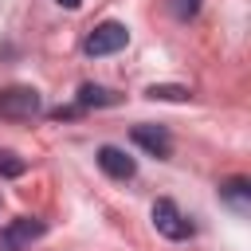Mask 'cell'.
Segmentation results:
<instances>
[{
  "label": "cell",
  "mask_w": 251,
  "mask_h": 251,
  "mask_svg": "<svg viewBox=\"0 0 251 251\" xmlns=\"http://www.w3.org/2000/svg\"><path fill=\"white\" fill-rule=\"evenodd\" d=\"M39 110H43V102H39L35 86H4L0 90V118H8V122H31Z\"/></svg>",
  "instance_id": "6da1fadb"
},
{
  "label": "cell",
  "mask_w": 251,
  "mask_h": 251,
  "mask_svg": "<svg viewBox=\"0 0 251 251\" xmlns=\"http://www.w3.org/2000/svg\"><path fill=\"white\" fill-rule=\"evenodd\" d=\"M126 39H129V31H126V24H118V20H106V24H98L90 35H86V55L90 59H98V55H114V51H122L126 47Z\"/></svg>",
  "instance_id": "7a4b0ae2"
},
{
  "label": "cell",
  "mask_w": 251,
  "mask_h": 251,
  "mask_svg": "<svg viewBox=\"0 0 251 251\" xmlns=\"http://www.w3.org/2000/svg\"><path fill=\"white\" fill-rule=\"evenodd\" d=\"M153 227H157L165 239H173V243H180V239H188V235H192L188 216H184L173 200H157V204H153Z\"/></svg>",
  "instance_id": "3957f363"
},
{
  "label": "cell",
  "mask_w": 251,
  "mask_h": 251,
  "mask_svg": "<svg viewBox=\"0 0 251 251\" xmlns=\"http://www.w3.org/2000/svg\"><path fill=\"white\" fill-rule=\"evenodd\" d=\"M39 235H43V220L20 216V220H12L8 227H0V251H27Z\"/></svg>",
  "instance_id": "277c9868"
},
{
  "label": "cell",
  "mask_w": 251,
  "mask_h": 251,
  "mask_svg": "<svg viewBox=\"0 0 251 251\" xmlns=\"http://www.w3.org/2000/svg\"><path fill=\"white\" fill-rule=\"evenodd\" d=\"M98 169H102L106 176H114V180H129V176L137 173L133 157H129L126 149H118V145H102V149H98Z\"/></svg>",
  "instance_id": "5b68a950"
},
{
  "label": "cell",
  "mask_w": 251,
  "mask_h": 251,
  "mask_svg": "<svg viewBox=\"0 0 251 251\" xmlns=\"http://www.w3.org/2000/svg\"><path fill=\"white\" fill-rule=\"evenodd\" d=\"M133 141H137L145 153H153V157H169V153H173V137H169L161 126H133Z\"/></svg>",
  "instance_id": "8992f818"
},
{
  "label": "cell",
  "mask_w": 251,
  "mask_h": 251,
  "mask_svg": "<svg viewBox=\"0 0 251 251\" xmlns=\"http://www.w3.org/2000/svg\"><path fill=\"white\" fill-rule=\"evenodd\" d=\"M122 98L106 86H94V82H82L78 86V110H90V106H118Z\"/></svg>",
  "instance_id": "52a82bcc"
},
{
  "label": "cell",
  "mask_w": 251,
  "mask_h": 251,
  "mask_svg": "<svg viewBox=\"0 0 251 251\" xmlns=\"http://www.w3.org/2000/svg\"><path fill=\"white\" fill-rule=\"evenodd\" d=\"M220 196H224L227 204L243 208V204H247V196H251V184H247L243 176H231V180H224V184H220Z\"/></svg>",
  "instance_id": "ba28073f"
},
{
  "label": "cell",
  "mask_w": 251,
  "mask_h": 251,
  "mask_svg": "<svg viewBox=\"0 0 251 251\" xmlns=\"http://www.w3.org/2000/svg\"><path fill=\"white\" fill-rule=\"evenodd\" d=\"M145 94H149V98H161V102H188V98H192L184 86H149Z\"/></svg>",
  "instance_id": "9c48e42d"
},
{
  "label": "cell",
  "mask_w": 251,
  "mask_h": 251,
  "mask_svg": "<svg viewBox=\"0 0 251 251\" xmlns=\"http://www.w3.org/2000/svg\"><path fill=\"white\" fill-rule=\"evenodd\" d=\"M169 8H173L176 20H192L200 12V0H169Z\"/></svg>",
  "instance_id": "30bf717a"
},
{
  "label": "cell",
  "mask_w": 251,
  "mask_h": 251,
  "mask_svg": "<svg viewBox=\"0 0 251 251\" xmlns=\"http://www.w3.org/2000/svg\"><path fill=\"white\" fill-rule=\"evenodd\" d=\"M24 173V161L16 153H0V176H20Z\"/></svg>",
  "instance_id": "8fae6325"
},
{
  "label": "cell",
  "mask_w": 251,
  "mask_h": 251,
  "mask_svg": "<svg viewBox=\"0 0 251 251\" xmlns=\"http://www.w3.org/2000/svg\"><path fill=\"white\" fill-rule=\"evenodd\" d=\"M55 4H59V8H78L82 0H55Z\"/></svg>",
  "instance_id": "7c38bea8"
}]
</instances>
